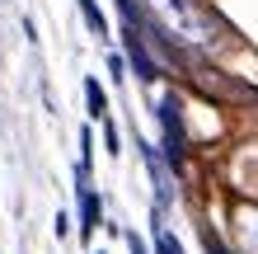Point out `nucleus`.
<instances>
[{
	"label": "nucleus",
	"instance_id": "7",
	"mask_svg": "<svg viewBox=\"0 0 258 254\" xmlns=\"http://www.w3.org/2000/svg\"><path fill=\"white\" fill-rule=\"evenodd\" d=\"M155 249H160V254H183V245H178L174 235L160 226V221H155Z\"/></svg>",
	"mask_w": 258,
	"mask_h": 254
},
{
	"label": "nucleus",
	"instance_id": "5",
	"mask_svg": "<svg viewBox=\"0 0 258 254\" xmlns=\"http://www.w3.org/2000/svg\"><path fill=\"white\" fill-rule=\"evenodd\" d=\"M85 104H89V118H108V94H103V85L94 76L85 80Z\"/></svg>",
	"mask_w": 258,
	"mask_h": 254
},
{
	"label": "nucleus",
	"instance_id": "6",
	"mask_svg": "<svg viewBox=\"0 0 258 254\" xmlns=\"http://www.w3.org/2000/svg\"><path fill=\"white\" fill-rule=\"evenodd\" d=\"M80 14H85V24L89 28H94V33L103 38V33H108V24H103V14H99V5H94V0H80Z\"/></svg>",
	"mask_w": 258,
	"mask_h": 254
},
{
	"label": "nucleus",
	"instance_id": "2",
	"mask_svg": "<svg viewBox=\"0 0 258 254\" xmlns=\"http://www.w3.org/2000/svg\"><path fill=\"white\" fill-rule=\"evenodd\" d=\"M160 123H164V160H169V170L178 174L183 170V104H178L174 89H164L160 94Z\"/></svg>",
	"mask_w": 258,
	"mask_h": 254
},
{
	"label": "nucleus",
	"instance_id": "3",
	"mask_svg": "<svg viewBox=\"0 0 258 254\" xmlns=\"http://www.w3.org/2000/svg\"><path fill=\"white\" fill-rule=\"evenodd\" d=\"M99 212H103V202H99V193L85 184V174H80V235H89L99 226Z\"/></svg>",
	"mask_w": 258,
	"mask_h": 254
},
{
	"label": "nucleus",
	"instance_id": "1",
	"mask_svg": "<svg viewBox=\"0 0 258 254\" xmlns=\"http://www.w3.org/2000/svg\"><path fill=\"white\" fill-rule=\"evenodd\" d=\"M150 14L160 19L169 42L178 38V42H192V47H207L211 42V14L197 0H150Z\"/></svg>",
	"mask_w": 258,
	"mask_h": 254
},
{
	"label": "nucleus",
	"instance_id": "8",
	"mask_svg": "<svg viewBox=\"0 0 258 254\" xmlns=\"http://www.w3.org/2000/svg\"><path fill=\"white\" fill-rule=\"evenodd\" d=\"M89 160H94V132H80V174H89Z\"/></svg>",
	"mask_w": 258,
	"mask_h": 254
},
{
	"label": "nucleus",
	"instance_id": "4",
	"mask_svg": "<svg viewBox=\"0 0 258 254\" xmlns=\"http://www.w3.org/2000/svg\"><path fill=\"white\" fill-rule=\"evenodd\" d=\"M141 146V156H146V165H150V179H155V193H160V207H169V198H174V188H169V174H164V165H160V156L150 151L146 141H136Z\"/></svg>",
	"mask_w": 258,
	"mask_h": 254
}]
</instances>
